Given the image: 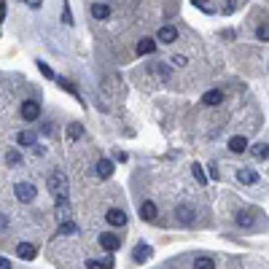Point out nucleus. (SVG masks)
I'll return each instance as SVG.
<instances>
[{"label":"nucleus","instance_id":"nucleus-1","mask_svg":"<svg viewBox=\"0 0 269 269\" xmlns=\"http://www.w3.org/2000/svg\"><path fill=\"white\" fill-rule=\"evenodd\" d=\"M46 183H49V191L54 194L57 202L67 199V191H70V180H67V175L62 173V170H51L49 178H46Z\"/></svg>","mask_w":269,"mask_h":269},{"label":"nucleus","instance_id":"nucleus-2","mask_svg":"<svg viewBox=\"0 0 269 269\" xmlns=\"http://www.w3.org/2000/svg\"><path fill=\"white\" fill-rule=\"evenodd\" d=\"M175 221H178L180 226H191L194 221H197V210H194L191 205H178V210H175Z\"/></svg>","mask_w":269,"mask_h":269},{"label":"nucleus","instance_id":"nucleus-3","mask_svg":"<svg viewBox=\"0 0 269 269\" xmlns=\"http://www.w3.org/2000/svg\"><path fill=\"white\" fill-rule=\"evenodd\" d=\"M16 199H19V202H32V199H35V186H32V183H27V180H22V183H16Z\"/></svg>","mask_w":269,"mask_h":269},{"label":"nucleus","instance_id":"nucleus-4","mask_svg":"<svg viewBox=\"0 0 269 269\" xmlns=\"http://www.w3.org/2000/svg\"><path fill=\"white\" fill-rule=\"evenodd\" d=\"M38 116H41V102H35V100L22 102V119L25 121H35Z\"/></svg>","mask_w":269,"mask_h":269},{"label":"nucleus","instance_id":"nucleus-5","mask_svg":"<svg viewBox=\"0 0 269 269\" xmlns=\"http://www.w3.org/2000/svg\"><path fill=\"white\" fill-rule=\"evenodd\" d=\"M119 245H121V239H119L113 232H102V234H100V248H102V250L113 253V250H119Z\"/></svg>","mask_w":269,"mask_h":269},{"label":"nucleus","instance_id":"nucleus-6","mask_svg":"<svg viewBox=\"0 0 269 269\" xmlns=\"http://www.w3.org/2000/svg\"><path fill=\"white\" fill-rule=\"evenodd\" d=\"M237 224L242 226V229H253L256 226V208L239 210V213H237Z\"/></svg>","mask_w":269,"mask_h":269},{"label":"nucleus","instance_id":"nucleus-7","mask_svg":"<svg viewBox=\"0 0 269 269\" xmlns=\"http://www.w3.org/2000/svg\"><path fill=\"white\" fill-rule=\"evenodd\" d=\"M237 180L245 183V186H256V183H259V173L250 170V167H239L237 170Z\"/></svg>","mask_w":269,"mask_h":269},{"label":"nucleus","instance_id":"nucleus-8","mask_svg":"<svg viewBox=\"0 0 269 269\" xmlns=\"http://www.w3.org/2000/svg\"><path fill=\"white\" fill-rule=\"evenodd\" d=\"M105 221H108L111 226H124V224H127V213L113 208V210H108V213H105Z\"/></svg>","mask_w":269,"mask_h":269},{"label":"nucleus","instance_id":"nucleus-9","mask_svg":"<svg viewBox=\"0 0 269 269\" xmlns=\"http://www.w3.org/2000/svg\"><path fill=\"white\" fill-rule=\"evenodd\" d=\"M35 253H38V248L32 242H19V245H16V256H19V259H25V261L35 259Z\"/></svg>","mask_w":269,"mask_h":269},{"label":"nucleus","instance_id":"nucleus-10","mask_svg":"<svg viewBox=\"0 0 269 269\" xmlns=\"http://www.w3.org/2000/svg\"><path fill=\"white\" fill-rule=\"evenodd\" d=\"M94 173H97V178H111L113 175V162L111 159H100V162H97V167H94Z\"/></svg>","mask_w":269,"mask_h":269},{"label":"nucleus","instance_id":"nucleus-11","mask_svg":"<svg viewBox=\"0 0 269 269\" xmlns=\"http://www.w3.org/2000/svg\"><path fill=\"white\" fill-rule=\"evenodd\" d=\"M151 253H153V250H151V245H146V242H143V245H137V248H135V253H132L135 264H146V261L151 259Z\"/></svg>","mask_w":269,"mask_h":269},{"label":"nucleus","instance_id":"nucleus-12","mask_svg":"<svg viewBox=\"0 0 269 269\" xmlns=\"http://www.w3.org/2000/svg\"><path fill=\"white\" fill-rule=\"evenodd\" d=\"M221 100H224V91H221V89H210V91H205V94H202V105H210V108L218 105Z\"/></svg>","mask_w":269,"mask_h":269},{"label":"nucleus","instance_id":"nucleus-13","mask_svg":"<svg viewBox=\"0 0 269 269\" xmlns=\"http://www.w3.org/2000/svg\"><path fill=\"white\" fill-rule=\"evenodd\" d=\"M229 151L232 153H245L248 151V140H245L242 135H234L232 140H229Z\"/></svg>","mask_w":269,"mask_h":269},{"label":"nucleus","instance_id":"nucleus-14","mask_svg":"<svg viewBox=\"0 0 269 269\" xmlns=\"http://www.w3.org/2000/svg\"><path fill=\"white\" fill-rule=\"evenodd\" d=\"M156 215H159V210H156L153 202H143L140 205V218L143 221H156Z\"/></svg>","mask_w":269,"mask_h":269},{"label":"nucleus","instance_id":"nucleus-15","mask_svg":"<svg viewBox=\"0 0 269 269\" xmlns=\"http://www.w3.org/2000/svg\"><path fill=\"white\" fill-rule=\"evenodd\" d=\"M156 38H159V41H162V43H173L175 38H178V30L167 25V27H162V30L156 32Z\"/></svg>","mask_w":269,"mask_h":269},{"label":"nucleus","instance_id":"nucleus-16","mask_svg":"<svg viewBox=\"0 0 269 269\" xmlns=\"http://www.w3.org/2000/svg\"><path fill=\"white\" fill-rule=\"evenodd\" d=\"M156 49V38H140L137 41V54H151Z\"/></svg>","mask_w":269,"mask_h":269},{"label":"nucleus","instance_id":"nucleus-17","mask_svg":"<svg viewBox=\"0 0 269 269\" xmlns=\"http://www.w3.org/2000/svg\"><path fill=\"white\" fill-rule=\"evenodd\" d=\"M16 143H19V146H35V143H38V135H35V132H27V129H25V132L16 135Z\"/></svg>","mask_w":269,"mask_h":269},{"label":"nucleus","instance_id":"nucleus-18","mask_svg":"<svg viewBox=\"0 0 269 269\" xmlns=\"http://www.w3.org/2000/svg\"><path fill=\"white\" fill-rule=\"evenodd\" d=\"M91 16H94V19H108V16H111V8H108L105 3H94L91 5Z\"/></svg>","mask_w":269,"mask_h":269},{"label":"nucleus","instance_id":"nucleus-19","mask_svg":"<svg viewBox=\"0 0 269 269\" xmlns=\"http://www.w3.org/2000/svg\"><path fill=\"white\" fill-rule=\"evenodd\" d=\"M194 269H215V261L210 256H197L194 259Z\"/></svg>","mask_w":269,"mask_h":269},{"label":"nucleus","instance_id":"nucleus-20","mask_svg":"<svg viewBox=\"0 0 269 269\" xmlns=\"http://www.w3.org/2000/svg\"><path fill=\"white\" fill-rule=\"evenodd\" d=\"M250 153H253V156L261 162V159H267V156H269V146H267V143H256V146L250 148Z\"/></svg>","mask_w":269,"mask_h":269},{"label":"nucleus","instance_id":"nucleus-21","mask_svg":"<svg viewBox=\"0 0 269 269\" xmlns=\"http://www.w3.org/2000/svg\"><path fill=\"white\" fill-rule=\"evenodd\" d=\"M84 135V127L78 121H73V124H67V140H78V137Z\"/></svg>","mask_w":269,"mask_h":269},{"label":"nucleus","instance_id":"nucleus-22","mask_svg":"<svg viewBox=\"0 0 269 269\" xmlns=\"http://www.w3.org/2000/svg\"><path fill=\"white\" fill-rule=\"evenodd\" d=\"M76 232H78L76 221H62L60 224V234H65V237H70V234H76Z\"/></svg>","mask_w":269,"mask_h":269},{"label":"nucleus","instance_id":"nucleus-23","mask_svg":"<svg viewBox=\"0 0 269 269\" xmlns=\"http://www.w3.org/2000/svg\"><path fill=\"white\" fill-rule=\"evenodd\" d=\"M191 173H194V178L199 180V186H205V183H208V175H205V170H202V164H191Z\"/></svg>","mask_w":269,"mask_h":269},{"label":"nucleus","instance_id":"nucleus-24","mask_svg":"<svg viewBox=\"0 0 269 269\" xmlns=\"http://www.w3.org/2000/svg\"><path fill=\"white\" fill-rule=\"evenodd\" d=\"M194 5H197V8H202L205 14H215V5L210 3V0H191Z\"/></svg>","mask_w":269,"mask_h":269},{"label":"nucleus","instance_id":"nucleus-25","mask_svg":"<svg viewBox=\"0 0 269 269\" xmlns=\"http://www.w3.org/2000/svg\"><path fill=\"white\" fill-rule=\"evenodd\" d=\"M5 164H11V167H19V164H22L19 151H8V153H5Z\"/></svg>","mask_w":269,"mask_h":269},{"label":"nucleus","instance_id":"nucleus-26","mask_svg":"<svg viewBox=\"0 0 269 269\" xmlns=\"http://www.w3.org/2000/svg\"><path fill=\"white\" fill-rule=\"evenodd\" d=\"M256 38H259V41H267V43H269V22H264V25H261L259 30H256Z\"/></svg>","mask_w":269,"mask_h":269},{"label":"nucleus","instance_id":"nucleus-27","mask_svg":"<svg viewBox=\"0 0 269 269\" xmlns=\"http://www.w3.org/2000/svg\"><path fill=\"white\" fill-rule=\"evenodd\" d=\"M38 70H41L46 78H57V76H54V70H51V67L46 65V62H41V60H38Z\"/></svg>","mask_w":269,"mask_h":269},{"label":"nucleus","instance_id":"nucleus-28","mask_svg":"<svg viewBox=\"0 0 269 269\" xmlns=\"http://www.w3.org/2000/svg\"><path fill=\"white\" fill-rule=\"evenodd\" d=\"M186 62H188V60H186L183 54H175V57H173V65H175V67H186Z\"/></svg>","mask_w":269,"mask_h":269},{"label":"nucleus","instance_id":"nucleus-29","mask_svg":"<svg viewBox=\"0 0 269 269\" xmlns=\"http://www.w3.org/2000/svg\"><path fill=\"white\" fill-rule=\"evenodd\" d=\"M62 22H65V25H73V14H70L67 5H65V11H62Z\"/></svg>","mask_w":269,"mask_h":269},{"label":"nucleus","instance_id":"nucleus-30","mask_svg":"<svg viewBox=\"0 0 269 269\" xmlns=\"http://www.w3.org/2000/svg\"><path fill=\"white\" fill-rule=\"evenodd\" d=\"M87 269H105V264H102V261H94V259H89V261H87Z\"/></svg>","mask_w":269,"mask_h":269},{"label":"nucleus","instance_id":"nucleus-31","mask_svg":"<svg viewBox=\"0 0 269 269\" xmlns=\"http://www.w3.org/2000/svg\"><path fill=\"white\" fill-rule=\"evenodd\" d=\"M22 3H27L30 8H41V5H43V0H22Z\"/></svg>","mask_w":269,"mask_h":269},{"label":"nucleus","instance_id":"nucleus-32","mask_svg":"<svg viewBox=\"0 0 269 269\" xmlns=\"http://www.w3.org/2000/svg\"><path fill=\"white\" fill-rule=\"evenodd\" d=\"M232 11H234V3H232V0H226V3H224V14H232Z\"/></svg>","mask_w":269,"mask_h":269},{"label":"nucleus","instance_id":"nucleus-33","mask_svg":"<svg viewBox=\"0 0 269 269\" xmlns=\"http://www.w3.org/2000/svg\"><path fill=\"white\" fill-rule=\"evenodd\" d=\"M0 269H11V261L3 259V256H0Z\"/></svg>","mask_w":269,"mask_h":269},{"label":"nucleus","instance_id":"nucleus-34","mask_svg":"<svg viewBox=\"0 0 269 269\" xmlns=\"http://www.w3.org/2000/svg\"><path fill=\"white\" fill-rule=\"evenodd\" d=\"M210 178H213V180L218 178V167H215V164H210Z\"/></svg>","mask_w":269,"mask_h":269},{"label":"nucleus","instance_id":"nucleus-35","mask_svg":"<svg viewBox=\"0 0 269 269\" xmlns=\"http://www.w3.org/2000/svg\"><path fill=\"white\" fill-rule=\"evenodd\" d=\"M102 264H105V269H113V256H108V259L102 261Z\"/></svg>","mask_w":269,"mask_h":269},{"label":"nucleus","instance_id":"nucleus-36","mask_svg":"<svg viewBox=\"0 0 269 269\" xmlns=\"http://www.w3.org/2000/svg\"><path fill=\"white\" fill-rule=\"evenodd\" d=\"M5 224H8V218H5V215H0V229H3Z\"/></svg>","mask_w":269,"mask_h":269},{"label":"nucleus","instance_id":"nucleus-37","mask_svg":"<svg viewBox=\"0 0 269 269\" xmlns=\"http://www.w3.org/2000/svg\"><path fill=\"white\" fill-rule=\"evenodd\" d=\"M5 16V3H0V19Z\"/></svg>","mask_w":269,"mask_h":269}]
</instances>
